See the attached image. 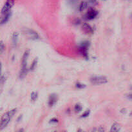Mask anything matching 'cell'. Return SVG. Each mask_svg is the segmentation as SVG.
I'll return each mask as SVG.
<instances>
[{
	"label": "cell",
	"instance_id": "1",
	"mask_svg": "<svg viewBox=\"0 0 132 132\" xmlns=\"http://www.w3.org/2000/svg\"><path fill=\"white\" fill-rule=\"evenodd\" d=\"M16 111H17L16 109H13L12 110L8 111L5 114H3V115L1 117V124H0L1 130H3V128H5L8 125L12 117L16 113Z\"/></svg>",
	"mask_w": 132,
	"mask_h": 132
},
{
	"label": "cell",
	"instance_id": "2",
	"mask_svg": "<svg viewBox=\"0 0 132 132\" xmlns=\"http://www.w3.org/2000/svg\"><path fill=\"white\" fill-rule=\"evenodd\" d=\"M30 54V50L27 49L26 50L25 53H24L23 55V57H22V68L21 70L20 71V77L21 79H23L24 77H25L26 75L27 74L28 70L27 68H26V64H27V60L28 58V56H29Z\"/></svg>",
	"mask_w": 132,
	"mask_h": 132
},
{
	"label": "cell",
	"instance_id": "3",
	"mask_svg": "<svg viewBox=\"0 0 132 132\" xmlns=\"http://www.w3.org/2000/svg\"><path fill=\"white\" fill-rule=\"evenodd\" d=\"M90 82L93 85H103L108 83V79L103 75H93L91 77Z\"/></svg>",
	"mask_w": 132,
	"mask_h": 132
},
{
	"label": "cell",
	"instance_id": "4",
	"mask_svg": "<svg viewBox=\"0 0 132 132\" xmlns=\"http://www.w3.org/2000/svg\"><path fill=\"white\" fill-rule=\"evenodd\" d=\"M90 45V42L88 41H85L80 45V47H79V51L81 53V54L83 55V57L86 59H88V49Z\"/></svg>",
	"mask_w": 132,
	"mask_h": 132
},
{
	"label": "cell",
	"instance_id": "5",
	"mask_svg": "<svg viewBox=\"0 0 132 132\" xmlns=\"http://www.w3.org/2000/svg\"><path fill=\"white\" fill-rule=\"evenodd\" d=\"M14 5V0H7L1 10V16L10 13V10Z\"/></svg>",
	"mask_w": 132,
	"mask_h": 132
},
{
	"label": "cell",
	"instance_id": "6",
	"mask_svg": "<svg viewBox=\"0 0 132 132\" xmlns=\"http://www.w3.org/2000/svg\"><path fill=\"white\" fill-rule=\"evenodd\" d=\"M24 34L27 36L28 38L32 40H37L40 39V35L34 31V30L30 28H25L23 30Z\"/></svg>",
	"mask_w": 132,
	"mask_h": 132
},
{
	"label": "cell",
	"instance_id": "7",
	"mask_svg": "<svg viewBox=\"0 0 132 132\" xmlns=\"http://www.w3.org/2000/svg\"><path fill=\"white\" fill-rule=\"evenodd\" d=\"M98 15V12L94 8H90L85 15V19L86 20H92Z\"/></svg>",
	"mask_w": 132,
	"mask_h": 132
},
{
	"label": "cell",
	"instance_id": "8",
	"mask_svg": "<svg viewBox=\"0 0 132 132\" xmlns=\"http://www.w3.org/2000/svg\"><path fill=\"white\" fill-rule=\"evenodd\" d=\"M57 99H58V97L55 93H52L49 96L48 98V105L50 107L53 106L54 105L57 103Z\"/></svg>",
	"mask_w": 132,
	"mask_h": 132
},
{
	"label": "cell",
	"instance_id": "9",
	"mask_svg": "<svg viewBox=\"0 0 132 132\" xmlns=\"http://www.w3.org/2000/svg\"><path fill=\"white\" fill-rule=\"evenodd\" d=\"M82 28L88 34H92L93 33V30L88 24L83 23V26H82Z\"/></svg>",
	"mask_w": 132,
	"mask_h": 132
},
{
	"label": "cell",
	"instance_id": "10",
	"mask_svg": "<svg viewBox=\"0 0 132 132\" xmlns=\"http://www.w3.org/2000/svg\"><path fill=\"white\" fill-rule=\"evenodd\" d=\"M120 128H121V126H120V124L117 123V122H115L112 124V126L111 127L110 132H119Z\"/></svg>",
	"mask_w": 132,
	"mask_h": 132
},
{
	"label": "cell",
	"instance_id": "11",
	"mask_svg": "<svg viewBox=\"0 0 132 132\" xmlns=\"http://www.w3.org/2000/svg\"><path fill=\"white\" fill-rule=\"evenodd\" d=\"M10 15H11V12L5 14V15L1 16V25H3V24H5V23L8 21V20H9V18L10 17Z\"/></svg>",
	"mask_w": 132,
	"mask_h": 132
},
{
	"label": "cell",
	"instance_id": "12",
	"mask_svg": "<svg viewBox=\"0 0 132 132\" xmlns=\"http://www.w3.org/2000/svg\"><path fill=\"white\" fill-rule=\"evenodd\" d=\"M88 2L86 1H83L81 3V4L79 5V10L80 12H82L84 10H85L86 8L88 7Z\"/></svg>",
	"mask_w": 132,
	"mask_h": 132
},
{
	"label": "cell",
	"instance_id": "13",
	"mask_svg": "<svg viewBox=\"0 0 132 132\" xmlns=\"http://www.w3.org/2000/svg\"><path fill=\"white\" fill-rule=\"evenodd\" d=\"M18 32H14L13 35H12V43H13V45L14 46H16L17 45V43H18Z\"/></svg>",
	"mask_w": 132,
	"mask_h": 132
},
{
	"label": "cell",
	"instance_id": "14",
	"mask_svg": "<svg viewBox=\"0 0 132 132\" xmlns=\"http://www.w3.org/2000/svg\"><path fill=\"white\" fill-rule=\"evenodd\" d=\"M37 64H38V58H36V59L33 61L32 63L31 66H30V70H32V71L34 70V69L36 68Z\"/></svg>",
	"mask_w": 132,
	"mask_h": 132
},
{
	"label": "cell",
	"instance_id": "15",
	"mask_svg": "<svg viewBox=\"0 0 132 132\" xmlns=\"http://www.w3.org/2000/svg\"><path fill=\"white\" fill-rule=\"evenodd\" d=\"M30 97H31V100L32 101H36V100H37V99H38V93L36 92H32L31 93V95H30Z\"/></svg>",
	"mask_w": 132,
	"mask_h": 132
},
{
	"label": "cell",
	"instance_id": "16",
	"mask_svg": "<svg viewBox=\"0 0 132 132\" xmlns=\"http://www.w3.org/2000/svg\"><path fill=\"white\" fill-rule=\"evenodd\" d=\"M74 109H75V112L79 113V112H81V111H82L83 108H82V106H81V105H79V104H77V105H75Z\"/></svg>",
	"mask_w": 132,
	"mask_h": 132
},
{
	"label": "cell",
	"instance_id": "17",
	"mask_svg": "<svg viewBox=\"0 0 132 132\" xmlns=\"http://www.w3.org/2000/svg\"><path fill=\"white\" fill-rule=\"evenodd\" d=\"M90 113V110H87L83 113V114L81 115V118H86V117H88L89 116V115Z\"/></svg>",
	"mask_w": 132,
	"mask_h": 132
},
{
	"label": "cell",
	"instance_id": "18",
	"mask_svg": "<svg viewBox=\"0 0 132 132\" xmlns=\"http://www.w3.org/2000/svg\"><path fill=\"white\" fill-rule=\"evenodd\" d=\"M75 86L77 87V88H84L86 87V85H83V84H81L80 83H77L76 85H75Z\"/></svg>",
	"mask_w": 132,
	"mask_h": 132
},
{
	"label": "cell",
	"instance_id": "19",
	"mask_svg": "<svg viewBox=\"0 0 132 132\" xmlns=\"http://www.w3.org/2000/svg\"><path fill=\"white\" fill-rule=\"evenodd\" d=\"M5 49V45L3 44V41H1L0 43V51H1V53H3V52L4 51Z\"/></svg>",
	"mask_w": 132,
	"mask_h": 132
},
{
	"label": "cell",
	"instance_id": "20",
	"mask_svg": "<svg viewBox=\"0 0 132 132\" xmlns=\"http://www.w3.org/2000/svg\"><path fill=\"white\" fill-rule=\"evenodd\" d=\"M57 122H58V120H57V118H53L51 120H50V124H57Z\"/></svg>",
	"mask_w": 132,
	"mask_h": 132
},
{
	"label": "cell",
	"instance_id": "21",
	"mask_svg": "<svg viewBox=\"0 0 132 132\" xmlns=\"http://www.w3.org/2000/svg\"><path fill=\"white\" fill-rule=\"evenodd\" d=\"M79 1V0H68L69 3L70 5H74L77 4Z\"/></svg>",
	"mask_w": 132,
	"mask_h": 132
},
{
	"label": "cell",
	"instance_id": "22",
	"mask_svg": "<svg viewBox=\"0 0 132 132\" xmlns=\"http://www.w3.org/2000/svg\"><path fill=\"white\" fill-rule=\"evenodd\" d=\"M6 77V75L5 74V75H3L2 76H1V84H3L4 82H5V80H6V77Z\"/></svg>",
	"mask_w": 132,
	"mask_h": 132
},
{
	"label": "cell",
	"instance_id": "23",
	"mask_svg": "<svg viewBox=\"0 0 132 132\" xmlns=\"http://www.w3.org/2000/svg\"><path fill=\"white\" fill-rule=\"evenodd\" d=\"M98 132H105V128H103V127H102V126L99 127V128H98Z\"/></svg>",
	"mask_w": 132,
	"mask_h": 132
},
{
	"label": "cell",
	"instance_id": "24",
	"mask_svg": "<svg viewBox=\"0 0 132 132\" xmlns=\"http://www.w3.org/2000/svg\"><path fill=\"white\" fill-rule=\"evenodd\" d=\"M18 132H24V129L23 128H21V129L18 130Z\"/></svg>",
	"mask_w": 132,
	"mask_h": 132
},
{
	"label": "cell",
	"instance_id": "25",
	"mask_svg": "<svg viewBox=\"0 0 132 132\" xmlns=\"http://www.w3.org/2000/svg\"><path fill=\"white\" fill-rule=\"evenodd\" d=\"M128 97L129 99H132V94L129 95H128Z\"/></svg>",
	"mask_w": 132,
	"mask_h": 132
},
{
	"label": "cell",
	"instance_id": "26",
	"mask_svg": "<svg viewBox=\"0 0 132 132\" xmlns=\"http://www.w3.org/2000/svg\"><path fill=\"white\" fill-rule=\"evenodd\" d=\"M77 132H84V131L83 130H81V128H79V130H77Z\"/></svg>",
	"mask_w": 132,
	"mask_h": 132
},
{
	"label": "cell",
	"instance_id": "27",
	"mask_svg": "<svg viewBox=\"0 0 132 132\" xmlns=\"http://www.w3.org/2000/svg\"><path fill=\"white\" fill-rule=\"evenodd\" d=\"M96 132V129H95V128H93V130L92 131V132Z\"/></svg>",
	"mask_w": 132,
	"mask_h": 132
}]
</instances>
